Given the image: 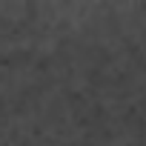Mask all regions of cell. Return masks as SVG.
I'll return each mask as SVG.
<instances>
[]
</instances>
